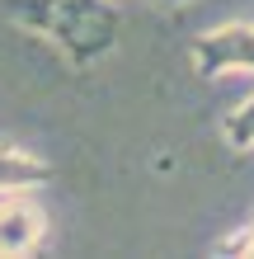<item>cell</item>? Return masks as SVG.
Masks as SVG:
<instances>
[{"label": "cell", "instance_id": "1", "mask_svg": "<svg viewBox=\"0 0 254 259\" xmlns=\"http://www.w3.org/2000/svg\"><path fill=\"white\" fill-rule=\"evenodd\" d=\"M5 14L24 33L52 42L66 66H94L123 42V10L113 0H5Z\"/></svg>", "mask_w": 254, "mask_h": 259}, {"label": "cell", "instance_id": "2", "mask_svg": "<svg viewBox=\"0 0 254 259\" xmlns=\"http://www.w3.org/2000/svg\"><path fill=\"white\" fill-rule=\"evenodd\" d=\"M188 57L202 80H217L231 71H254V24H221L212 33L193 38Z\"/></svg>", "mask_w": 254, "mask_h": 259}, {"label": "cell", "instance_id": "3", "mask_svg": "<svg viewBox=\"0 0 254 259\" xmlns=\"http://www.w3.org/2000/svg\"><path fill=\"white\" fill-rule=\"evenodd\" d=\"M47 236V217L28 193H0V254H28Z\"/></svg>", "mask_w": 254, "mask_h": 259}, {"label": "cell", "instance_id": "4", "mask_svg": "<svg viewBox=\"0 0 254 259\" xmlns=\"http://www.w3.org/2000/svg\"><path fill=\"white\" fill-rule=\"evenodd\" d=\"M52 179H57V165L0 142V193H33L42 184H52Z\"/></svg>", "mask_w": 254, "mask_h": 259}, {"label": "cell", "instance_id": "5", "mask_svg": "<svg viewBox=\"0 0 254 259\" xmlns=\"http://www.w3.org/2000/svg\"><path fill=\"white\" fill-rule=\"evenodd\" d=\"M221 137H226V146H231V151L254 146V95H249L235 113H226V118H221Z\"/></svg>", "mask_w": 254, "mask_h": 259}, {"label": "cell", "instance_id": "6", "mask_svg": "<svg viewBox=\"0 0 254 259\" xmlns=\"http://www.w3.org/2000/svg\"><path fill=\"white\" fill-rule=\"evenodd\" d=\"M217 254H254V217H249V226L245 231H235V236H226L217 245Z\"/></svg>", "mask_w": 254, "mask_h": 259}, {"label": "cell", "instance_id": "7", "mask_svg": "<svg viewBox=\"0 0 254 259\" xmlns=\"http://www.w3.org/2000/svg\"><path fill=\"white\" fill-rule=\"evenodd\" d=\"M156 5H184V0H156Z\"/></svg>", "mask_w": 254, "mask_h": 259}]
</instances>
